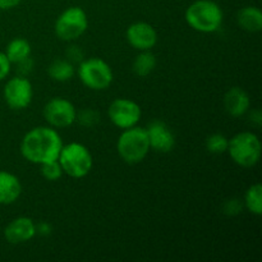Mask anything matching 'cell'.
Here are the masks:
<instances>
[{
    "label": "cell",
    "instance_id": "6da1fadb",
    "mask_svg": "<svg viewBox=\"0 0 262 262\" xmlns=\"http://www.w3.org/2000/svg\"><path fill=\"white\" fill-rule=\"evenodd\" d=\"M63 140L53 127H35L20 141V154L27 161L37 165L58 160Z\"/></svg>",
    "mask_w": 262,
    "mask_h": 262
},
{
    "label": "cell",
    "instance_id": "7a4b0ae2",
    "mask_svg": "<svg viewBox=\"0 0 262 262\" xmlns=\"http://www.w3.org/2000/svg\"><path fill=\"white\" fill-rule=\"evenodd\" d=\"M184 18L192 30L212 33L222 27L224 13L222 7L214 0H196L186 9Z\"/></svg>",
    "mask_w": 262,
    "mask_h": 262
},
{
    "label": "cell",
    "instance_id": "3957f363",
    "mask_svg": "<svg viewBox=\"0 0 262 262\" xmlns=\"http://www.w3.org/2000/svg\"><path fill=\"white\" fill-rule=\"evenodd\" d=\"M117 151L124 163L135 165L145 160L150 152L147 133L145 128L135 127L123 129L117 141Z\"/></svg>",
    "mask_w": 262,
    "mask_h": 262
},
{
    "label": "cell",
    "instance_id": "277c9868",
    "mask_svg": "<svg viewBox=\"0 0 262 262\" xmlns=\"http://www.w3.org/2000/svg\"><path fill=\"white\" fill-rule=\"evenodd\" d=\"M58 161L60 164L63 174H67L74 179H81L89 176L94 165V159L90 150L78 142L63 145Z\"/></svg>",
    "mask_w": 262,
    "mask_h": 262
},
{
    "label": "cell",
    "instance_id": "5b68a950",
    "mask_svg": "<svg viewBox=\"0 0 262 262\" xmlns=\"http://www.w3.org/2000/svg\"><path fill=\"white\" fill-rule=\"evenodd\" d=\"M227 152L237 165L252 168L261 159V141L252 132L237 133L229 140Z\"/></svg>",
    "mask_w": 262,
    "mask_h": 262
},
{
    "label": "cell",
    "instance_id": "8992f818",
    "mask_svg": "<svg viewBox=\"0 0 262 262\" xmlns=\"http://www.w3.org/2000/svg\"><path fill=\"white\" fill-rule=\"evenodd\" d=\"M78 78L87 89L102 91L113 83L114 74L109 64L101 58L83 59L78 67Z\"/></svg>",
    "mask_w": 262,
    "mask_h": 262
},
{
    "label": "cell",
    "instance_id": "52a82bcc",
    "mask_svg": "<svg viewBox=\"0 0 262 262\" xmlns=\"http://www.w3.org/2000/svg\"><path fill=\"white\" fill-rule=\"evenodd\" d=\"M89 28V17L81 7H69L56 18L54 32L61 41H74Z\"/></svg>",
    "mask_w": 262,
    "mask_h": 262
},
{
    "label": "cell",
    "instance_id": "ba28073f",
    "mask_svg": "<svg viewBox=\"0 0 262 262\" xmlns=\"http://www.w3.org/2000/svg\"><path fill=\"white\" fill-rule=\"evenodd\" d=\"M109 119L119 129L135 127L142 117V109L136 101L125 97H119L112 101L107 109Z\"/></svg>",
    "mask_w": 262,
    "mask_h": 262
},
{
    "label": "cell",
    "instance_id": "9c48e42d",
    "mask_svg": "<svg viewBox=\"0 0 262 262\" xmlns=\"http://www.w3.org/2000/svg\"><path fill=\"white\" fill-rule=\"evenodd\" d=\"M43 118L53 128H68L77 119V109L68 99L53 97L43 106Z\"/></svg>",
    "mask_w": 262,
    "mask_h": 262
},
{
    "label": "cell",
    "instance_id": "30bf717a",
    "mask_svg": "<svg viewBox=\"0 0 262 262\" xmlns=\"http://www.w3.org/2000/svg\"><path fill=\"white\" fill-rule=\"evenodd\" d=\"M3 96L8 106L13 110H22L30 106L33 97L32 83L25 76H15L5 83Z\"/></svg>",
    "mask_w": 262,
    "mask_h": 262
},
{
    "label": "cell",
    "instance_id": "8fae6325",
    "mask_svg": "<svg viewBox=\"0 0 262 262\" xmlns=\"http://www.w3.org/2000/svg\"><path fill=\"white\" fill-rule=\"evenodd\" d=\"M128 43L138 51L151 50L158 43V32L147 22H135L125 31Z\"/></svg>",
    "mask_w": 262,
    "mask_h": 262
},
{
    "label": "cell",
    "instance_id": "7c38bea8",
    "mask_svg": "<svg viewBox=\"0 0 262 262\" xmlns=\"http://www.w3.org/2000/svg\"><path fill=\"white\" fill-rule=\"evenodd\" d=\"M145 129L150 148L161 154H168L173 150L176 146V136L165 123L161 120H152Z\"/></svg>",
    "mask_w": 262,
    "mask_h": 262
},
{
    "label": "cell",
    "instance_id": "4fadbf2b",
    "mask_svg": "<svg viewBox=\"0 0 262 262\" xmlns=\"http://www.w3.org/2000/svg\"><path fill=\"white\" fill-rule=\"evenodd\" d=\"M36 235V223L31 217L19 216L13 219L4 229V238L10 245H20Z\"/></svg>",
    "mask_w": 262,
    "mask_h": 262
},
{
    "label": "cell",
    "instance_id": "5bb4252c",
    "mask_svg": "<svg viewBox=\"0 0 262 262\" xmlns=\"http://www.w3.org/2000/svg\"><path fill=\"white\" fill-rule=\"evenodd\" d=\"M224 107L230 117L241 118L250 112V95L241 87H232L224 95Z\"/></svg>",
    "mask_w": 262,
    "mask_h": 262
},
{
    "label": "cell",
    "instance_id": "9a60e30c",
    "mask_svg": "<svg viewBox=\"0 0 262 262\" xmlns=\"http://www.w3.org/2000/svg\"><path fill=\"white\" fill-rule=\"evenodd\" d=\"M22 193L19 178L7 170H0V205H12Z\"/></svg>",
    "mask_w": 262,
    "mask_h": 262
},
{
    "label": "cell",
    "instance_id": "2e32d148",
    "mask_svg": "<svg viewBox=\"0 0 262 262\" xmlns=\"http://www.w3.org/2000/svg\"><path fill=\"white\" fill-rule=\"evenodd\" d=\"M237 23L247 32H260L262 30V12L257 7H245L238 10Z\"/></svg>",
    "mask_w": 262,
    "mask_h": 262
},
{
    "label": "cell",
    "instance_id": "e0dca14e",
    "mask_svg": "<svg viewBox=\"0 0 262 262\" xmlns=\"http://www.w3.org/2000/svg\"><path fill=\"white\" fill-rule=\"evenodd\" d=\"M31 51H32L31 43L26 38L15 37L12 41H9L4 53L7 58L9 59L10 63L17 64L23 59L31 56Z\"/></svg>",
    "mask_w": 262,
    "mask_h": 262
},
{
    "label": "cell",
    "instance_id": "ac0fdd59",
    "mask_svg": "<svg viewBox=\"0 0 262 262\" xmlns=\"http://www.w3.org/2000/svg\"><path fill=\"white\" fill-rule=\"evenodd\" d=\"M48 74L54 81L67 82L73 78V76L76 74V68L68 59H55L49 66Z\"/></svg>",
    "mask_w": 262,
    "mask_h": 262
},
{
    "label": "cell",
    "instance_id": "d6986e66",
    "mask_svg": "<svg viewBox=\"0 0 262 262\" xmlns=\"http://www.w3.org/2000/svg\"><path fill=\"white\" fill-rule=\"evenodd\" d=\"M156 64H158L156 56L151 53V50H143L136 55L132 64V71L136 76L147 77L156 68Z\"/></svg>",
    "mask_w": 262,
    "mask_h": 262
},
{
    "label": "cell",
    "instance_id": "ffe728a7",
    "mask_svg": "<svg viewBox=\"0 0 262 262\" xmlns=\"http://www.w3.org/2000/svg\"><path fill=\"white\" fill-rule=\"evenodd\" d=\"M245 206L251 214L260 216L262 214V186L255 183L248 187L245 193Z\"/></svg>",
    "mask_w": 262,
    "mask_h": 262
},
{
    "label": "cell",
    "instance_id": "44dd1931",
    "mask_svg": "<svg viewBox=\"0 0 262 262\" xmlns=\"http://www.w3.org/2000/svg\"><path fill=\"white\" fill-rule=\"evenodd\" d=\"M228 143H229V138H227L222 133H214V135H210L206 138L207 151L211 154H215V155L227 152Z\"/></svg>",
    "mask_w": 262,
    "mask_h": 262
},
{
    "label": "cell",
    "instance_id": "7402d4cb",
    "mask_svg": "<svg viewBox=\"0 0 262 262\" xmlns=\"http://www.w3.org/2000/svg\"><path fill=\"white\" fill-rule=\"evenodd\" d=\"M40 166H41V176H42L46 181L55 182L58 181V179H60L61 176H63V170H61V166L58 160L50 161V163H45Z\"/></svg>",
    "mask_w": 262,
    "mask_h": 262
},
{
    "label": "cell",
    "instance_id": "603a6c76",
    "mask_svg": "<svg viewBox=\"0 0 262 262\" xmlns=\"http://www.w3.org/2000/svg\"><path fill=\"white\" fill-rule=\"evenodd\" d=\"M82 125L84 127H92V125L96 124L100 120L99 113L95 112L92 109H86L82 110V112H77V119Z\"/></svg>",
    "mask_w": 262,
    "mask_h": 262
},
{
    "label": "cell",
    "instance_id": "cb8c5ba5",
    "mask_svg": "<svg viewBox=\"0 0 262 262\" xmlns=\"http://www.w3.org/2000/svg\"><path fill=\"white\" fill-rule=\"evenodd\" d=\"M243 209V205L241 204V201L238 199H232L225 201V204L223 205V212L228 216H235V215L239 214Z\"/></svg>",
    "mask_w": 262,
    "mask_h": 262
},
{
    "label": "cell",
    "instance_id": "d4e9b609",
    "mask_svg": "<svg viewBox=\"0 0 262 262\" xmlns=\"http://www.w3.org/2000/svg\"><path fill=\"white\" fill-rule=\"evenodd\" d=\"M10 68H12V63L7 58L5 53L0 51V81H3V79L9 76Z\"/></svg>",
    "mask_w": 262,
    "mask_h": 262
},
{
    "label": "cell",
    "instance_id": "484cf974",
    "mask_svg": "<svg viewBox=\"0 0 262 262\" xmlns=\"http://www.w3.org/2000/svg\"><path fill=\"white\" fill-rule=\"evenodd\" d=\"M67 59L69 61H79L81 63L83 60V53H82L81 49L78 46H71V48L67 50Z\"/></svg>",
    "mask_w": 262,
    "mask_h": 262
},
{
    "label": "cell",
    "instance_id": "4316f807",
    "mask_svg": "<svg viewBox=\"0 0 262 262\" xmlns=\"http://www.w3.org/2000/svg\"><path fill=\"white\" fill-rule=\"evenodd\" d=\"M18 66V71H19L20 76H27L28 73H31V71H32L33 68V60L31 59V56H28V58L23 59V60H20L19 63H17Z\"/></svg>",
    "mask_w": 262,
    "mask_h": 262
},
{
    "label": "cell",
    "instance_id": "83f0119b",
    "mask_svg": "<svg viewBox=\"0 0 262 262\" xmlns=\"http://www.w3.org/2000/svg\"><path fill=\"white\" fill-rule=\"evenodd\" d=\"M53 232V228L49 223L46 222H40L38 224H36V234H40L42 237H48Z\"/></svg>",
    "mask_w": 262,
    "mask_h": 262
},
{
    "label": "cell",
    "instance_id": "f1b7e54d",
    "mask_svg": "<svg viewBox=\"0 0 262 262\" xmlns=\"http://www.w3.org/2000/svg\"><path fill=\"white\" fill-rule=\"evenodd\" d=\"M22 0H0V10H9L18 7Z\"/></svg>",
    "mask_w": 262,
    "mask_h": 262
},
{
    "label": "cell",
    "instance_id": "f546056e",
    "mask_svg": "<svg viewBox=\"0 0 262 262\" xmlns=\"http://www.w3.org/2000/svg\"><path fill=\"white\" fill-rule=\"evenodd\" d=\"M250 119H251V122L253 123V124L261 125V123H262V114H261L260 110H258V109L252 110V112L250 113Z\"/></svg>",
    "mask_w": 262,
    "mask_h": 262
}]
</instances>
